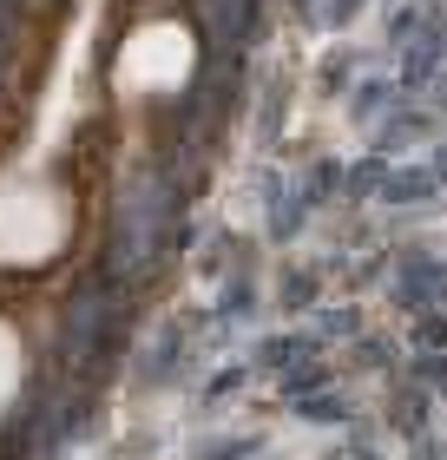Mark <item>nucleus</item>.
Listing matches in <instances>:
<instances>
[]
</instances>
